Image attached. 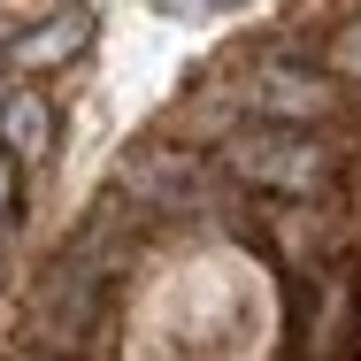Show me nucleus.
<instances>
[{"mask_svg": "<svg viewBox=\"0 0 361 361\" xmlns=\"http://www.w3.org/2000/svg\"><path fill=\"white\" fill-rule=\"evenodd\" d=\"M208 8H216V16H231V8H246V0H208Z\"/></svg>", "mask_w": 361, "mask_h": 361, "instance_id": "nucleus-7", "label": "nucleus"}, {"mask_svg": "<svg viewBox=\"0 0 361 361\" xmlns=\"http://www.w3.org/2000/svg\"><path fill=\"white\" fill-rule=\"evenodd\" d=\"M47 139H54V108H47L39 92H8V100H0V154L39 161Z\"/></svg>", "mask_w": 361, "mask_h": 361, "instance_id": "nucleus-4", "label": "nucleus"}, {"mask_svg": "<svg viewBox=\"0 0 361 361\" xmlns=\"http://www.w3.org/2000/svg\"><path fill=\"white\" fill-rule=\"evenodd\" d=\"M331 54H338V70H346V77H361V23L338 31V47H331Z\"/></svg>", "mask_w": 361, "mask_h": 361, "instance_id": "nucleus-5", "label": "nucleus"}, {"mask_svg": "<svg viewBox=\"0 0 361 361\" xmlns=\"http://www.w3.org/2000/svg\"><path fill=\"white\" fill-rule=\"evenodd\" d=\"M92 31H100V16L85 8V0H70V8H54V16H39L31 31H16L8 39V70H23V77H47V70H70L77 54L92 47Z\"/></svg>", "mask_w": 361, "mask_h": 361, "instance_id": "nucleus-2", "label": "nucleus"}, {"mask_svg": "<svg viewBox=\"0 0 361 361\" xmlns=\"http://www.w3.org/2000/svg\"><path fill=\"white\" fill-rule=\"evenodd\" d=\"M39 361H54V354H39Z\"/></svg>", "mask_w": 361, "mask_h": 361, "instance_id": "nucleus-8", "label": "nucleus"}, {"mask_svg": "<svg viewBox=\"0 0 361 361\" xmlns=\"http://www.w3.org/2000/svg\"><path fill=\"white\" fill-rule=\"evenodd\" d=\"M16 216V154H0V231Z\"/></svg>", "mask_w": 361, "mask_h": 361, "instance_id": "nucleus-6", "label": "nucleus"}, {"mask_svg": "<svg viewBox=\"0 0 361 361\" xmlns=\"http://www.w3.org/2000/svg\"><path fill=\"white\" fill-rule=\"evenodd\" d=\"M223 169L238 177V185H254V192H315L323 177H331V146L307 139L300 123H254V131H238V139L223 146Z\"/></svg>", "mask_w": 361, "mask_h": 361, "instance_id": "nucleus-1", "label": "nucleus"}, {"mask_svg": "<svg viewBox=\"0 0 361 361\" xmlns=\"http://www.w3.org/2000/svg\"><path fill=\"white\" fill-rule=\"evenodd\" d=\"M246 108H262L269 123H315L338 108V92H331V77L300 70V62H262L246 77Z\"/></svg>", "mask_w": 361, "mask_h": 361, "instance_id": "nucleus-3", "label": "nucleus"}]
</instances>
